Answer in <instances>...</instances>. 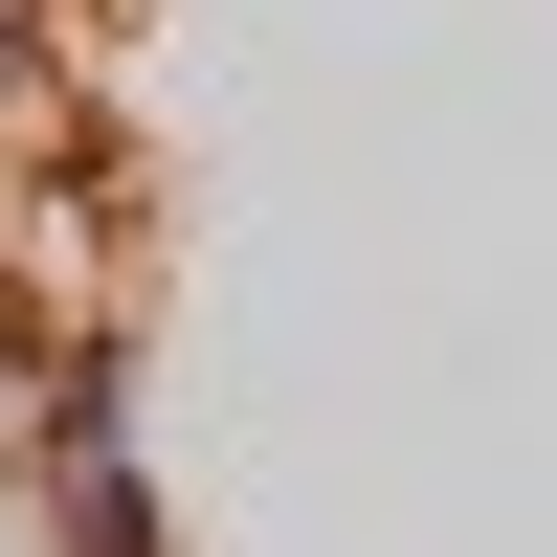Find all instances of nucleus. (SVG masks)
Returning <instances> with one entry per match:
<instances>
[{
  "label": "nucleus",
  "instance_id": "obj_1",
  "mask_svg": "<svg viewBox=\"0 0 557 557\" xmlns=\"http://www.w3.org/2000/svg\"><path fill=\"white\" fill-rule=\"evenodd\" d=\"M45 535L67 557H157V469H134V335H67L45 357Z\"/></svg>",
  "mask_w": 557,
  "mask_h": 557
}]
</instances>
